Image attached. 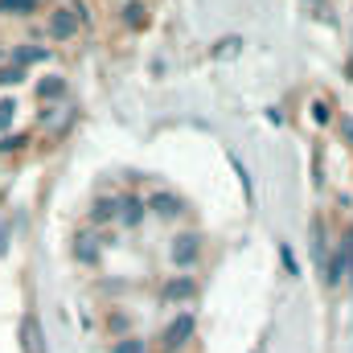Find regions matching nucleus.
<instances>
[{
  "mask_svg": "<svg viewBox=\"0 0 353 353\" xmlns=\"http://www.w3.org/2000/svg\"><path fill=\"white\" fill-rule=\"evenodd\" d=\"M87 21H90V12H87L83 0H74V4H58V8L46 17V33H50L54 41H70Z\"/></svg>",
  "mask_w": 353,
  "mask_h": 353,
  "instance_id": "f257e3e1",
  "label": "nucleus"
},
{
  "mask_svg": "<svg viewBox=\"0 0 353 353\" xmlns=\"http://www.w3.org/2000/svg\"><path fill=\"white\" fill-rule=\"evenodd\" d=\"M193 325H197V321H193V312H181L173 325L165 329V337H161V341H165V350H181V345L193 337Z\"/></svg>",
  "mask_w": 353,
  "mask_h": 353,
  "instance_id": "f03ea898",
  "label": "nucleus"
},
{
  "mask_svg": "<svg viewBox=\"0 0 353 353\" xmlns=\"http://www.w3.org/2000/svg\"><path fill=\"white\" fill-rule=\"evenodd\" d=\"M197 243H201L197 234H176V239H173V251H169V255H173V263L181 267V271H185V267H193L197 251H201Z\"/></svg>",
  "mask_w": 353,
  "mask_h": 353,
  "instance_id": "7ed1b4c3",
  "label": "nucleus"
},
{
  "mask_svg": "<svg viewBox=\"0 0 353 353\" xmlns=\"http://www.w3.org/2000/svg\"><path fill=\"white\" fill-rule=\"evenodd\" d=\"M193 292H197L193 275H173V279L161 288V300H169V304H181V300H193Z\"/></svg>",
  "mask_w": 353,
  "mask_h": 353,
  "instance_id": "20e7f679",
  "label": "nucleus"
},
{
  "mask_svg": "<svg viewBox=\"0 0 353 353\" xmlns=\"http://www.w3.org/2000/svg\"><path fill=\"white\" fill-rule=\"evenodd\" d=\"M148 210H152V214H161V218H181V214H185V201H181L176 193H152Z\"/></svg>",
  "mask_w": 353,
  "mask_h": 353,
  "instance_id": "39448f33",
  "label": "nucleus"
},
{
  "mask_svg": "<svg viewBox=\"0 0 353 353\" xmlns=\"http://www.w3.org/2000/svg\"><path fill=\"white\" fill-rule=\"evenodd\" d=\"M144 210H148V205H144L140 197H119V222H123V226H140V222H144Z\"/></svg>",
  "mask_w": 353,
  "mask_h": 353,
  "instance_id": "423d86ee",
  "label": "nucleus"
},
{
  "mask_svg": "<svg viewBox=\"0 0 353 353\" xmlns=\"http://www.w3.org/2000/svg\"><path fill=\"white\" fill-rule=\"evenodd\" d=\"M111 218H119V201H115V197H99V201L90 205V222L103 226V222H111Z\"/></svg>",
  "mask_w": 353,
  "mask_h": 353,
  "instance_id": "0eeeda50",
  "label": "nucleus"
},
{
  "mask_svg": "<svg viewBox=\"0 0 353 353\" xmlns=\"http://www.w3.org/2000/svg\"><path fill=\"white\" fill-rule=\"evenodd\" d=\"M144 21H148V8H144L140 0H128V4H123V25H128V29H144Z\"/></svg>",
  "mask_w": 353,
  "mask_h": 353,
  "instance_id": "6e6552de",
  "label": "nucleus"
},
{
  "mask_svg": "<svg viewBox=\"0 0 353 353\" xmlns=\"http://www.w3.org/2000/svg\"><path fill=\"white\" fill-rule=\"evenodd\" d=\"M41 0H0V17H29L37 12Z\"/></svg>",
  "mask_w": 353,
  "mask_h": 353,
  "instance_id": "1a4fd4ad",
  "label": "nucleus"
},
{
  "mask_svg": "<svg viewBox=\"0 0 353 353\" xmlns=\"http://www.w3.org/2000/svg\"><path fill=\"white\" fill-rule=\"evenodd\" d=\"M62 94H66V83H62L58 74H50V79H41V83H37V99H41V103L62 99Z\"/></svg>",
  "mask_w": 353,
  "mask_h": 353,
  "instance_id": "9d476101",
  "label": "nucleus"
},
{
  "mask_svg": "<svg viewBox=\"0 0 353 353\" xmlns=\"http://www.w3.org/2000/svg\"><path fill=\"white\" fill-rule=\"evenodd\" d=\"M21 341H25V353H41V333H37V321L33 316L21 325Z\"/></svg>",
  "mask_w": 353,
  "mask_h": 353,
  "instance_id": "9b49d317",
  "label": "nucleus"
},
{
  "mask_svg": "<svg viewBox=\"0 0 353 353\" xmlns=\"http://www.w3.org/2000/svg\"><path fill=\"white\" fill-rule=\"evenodd\" d=\"M41 58H50V50H17V66L25 70L29 62H41Z\"/></svg>",
  "mask_w": 353,
  "mask_h": 353,
  "instance_id": "f8f14e48",
  "label": "nucleus"
},
{
  "mask_svg": "<svg viewBox=\"0 0 353 353\" xmlns=\"http://www.w3.org/2000/svg\"><path fill=\"white\" fill-rule=\"evenodd\" d=\"M21 79H25V70H21V66H4V70H0V87H17Z\"/></svg>",
  "mask_w": 353,
  "mask_h": 353,
  "instance_id": "ddd939ff",
  "label": "nucleus"
},
{
  "mask_svg": "<svg viewBox=\"0 0 353 353\" xmlns=\"http://www.w3.org/2000/svg\"><path fill=\"white\" fill-rule=\"evenodd\" d=\"M21 144H29V136H4L0 140V152H17Z\"/></svg>",
  "mask_w": 353,
  "mask_h": 353,
  "instance_id": "4468645a",
  "label": "nucleus"
},
{
  "mask_svg": "<svg viewBox=\"0 0 353 353\" xmlns=\"http://www.w3.org/2000/svg\"><path fill=\"white\" fill-rule=\"evenodd\" d=\"M312 115H316V123H329V103L316 99V103H312Z\"/></svg>",
  "mask_w": 353,
  "mask_h": 353,
  "instance_id": "2eb2a0df",
  "label": "nucleus"
},
{
  "mask_svg": "<svg viewBox=\"0 0 353 353\" xmlns=\"http://www.w3.org/2000/svg\"><path fill=\"white\" fill-rule=\"evenodd\" d=\"M279 259H283V267H288V271H292V275H296V271H300V263H296V255H292V251H288V247H279Z\"/></svg>",
  "mask_w": 353,
  "mask_h": 353,
  "instance_id": "dca6fc26",
  "label": "nucleus"
},
{
  "mask_svg": "<svg viewBox=\"0 0 353 353\" xmlns=\"http://www.w3.org/2000/svg\"><path fill=\"white\" fill-rule=\"evenodd\" d=\"M115 353H144V345H140V341H132V337H128V341H119V345H115Z\"/></svg>",
  "mask_w": 353,
  "mask_h": 353,
  "instance_id": "f3484780",
  "label": "nucleus"
},
{
  "mask_svg": "<svg viewBox=\"0 0 353 353\" xmlns=\"http://www.w3.org/2000/svg\"><path fill=\"white\" fill-rule=\"evenodd\" d=\"M12 111H17V103H0V128L8 123V115H12Z\"/></svg>",
  "mask_w": 353,
  "mask_h": 353,
  "instance_id": "a211bd4d",
  "label": "nucleus"
}]
</instances>
